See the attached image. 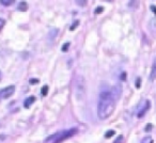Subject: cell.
<instances>
[{"label": "cell", "instance_id": "obj_14", "mask_svg": "<svg viewBox=\"0 0 156 143\" xmlns=\"http://www.w3.org/2000/svg\"><path fill=\"white\" fill-rule=\"evenodd\" d=\"M69 47H70V43H69V42H67V43H64L62 48H61V50H62L63 53H67V50H69Z\"/></svg>", "mask_w": 156, "mask_h": 143}, {"label": "cell", "instance_id": "obj_15", "mask_svg": "<svg viewBox=\"0 0 156 143\" xmlns=\"http://www.w3.org/2000/svg\"><path fill=\"white\" fill-rule=\"evenodd\" d=\"M123 142H124V137L119 136L116 140H114V142H113V143H123Z\"/></svg>", "mask_w": 156, "mask_h": 143}, {"label": "cell", "instance_id": "obj_8", "mask_svg": "<svg viewBox=\"0 0 156 143\" xmlns=\"http://www.w3.org/2000/svg\"><path fill=\"white\" fill-rule=\"evenodd\" d=\"M34 102H35V97L29 96L28 98L25 99V102H24V107H25V108H30V106H31Z\"/></svg>", "mask_w": 156, "mask_h": 143}, {"label": "cell", "instance_id": "obj_19", "mask_svg": "<svg viewBox=\"0 0 156 143\" xmlns=\"http://www.w3.org/2000/svg\"><path fill=\"white\" fill-rule=\"evenodd\" d=\"M78 25H79V21H78V20H76V21H74V23H73V25H72V26H71L70 29H71V30H72V31H73V30H74V28H75V27H77V26H78Z\"/></svg>", "mask_w": 156, "mask_h": 143}, {"label": "cell", "instance_id": "obj_2", "mask_svg": "<svg viewBox=\"0 0 156 143\" xmlns=\"http://www.w3.org/2000/svg\"><path fill=\"white\" fill-rule=\"evenodd\" d=\"M78 129L73 127V128H70V129H65V130H61V131H58V133H53L51 136H49L48 138L45 139L44 142L45 143H61L63 142L64 140L69 139L71 137H73L74 135H76Z\"/></svg>", "mask_w": 156, "mask_h": 143}, {"label": "cell", "instance_id": "obj_20", "mask_svg": "<svg viewBox=\"0 0 156 143\" xmlns=\"http://www.w3.org/2000/svg\"><path fill=\"white\" fill-rule=\"evenodd\" d=\"M125 79H126V73H125V72H123V73L121 74V80L124 81Z\"/></svg>", "mask_w": 156, "mask_h": 143}, {"label": "cell", "instance_id": "obj_13", "mask_svg": "<svg viewBox=\"0 0 156 143\" xmlns=\"http://www.w3.org/2000/svg\"><path fill=\"white\" fill-rule=\"evenodd\" d=\"M153 141H152V138L150 136H146V137H144L142 139V141H141V143H152Z\"/></svg>", "mask_w": 156, "mask_h": 143}, {"label": "cell", "instance_id": "obj_10", "mask_svg": "<svg viewBox=\"0 0 156 143\" xmlns=\"http://www.w3.org/2000/svg\"><path fill=\"white\" fill-rule=\"evenodd\" d=\"M15 1L14 0H0V4H2L4 7H9L11 4H13Z\"/></svg>", "mask_w": 156, "mask_h": 143}, {"label": "cell", "instance_id": "obj_4", "mask_svg": "<svg viewBox=\"0 0 156 143\" xmlns=\"http://www.w3.org/2000/svg\"><path fill=\"white\" fill-rule=\"evenodd\" d=\"M150 106H151L150 100H148V99L141 100L139 104V107H138V110H137V117H139V119L140 117H142L146 113V111L150 109Z\"/></svg>", "mask_w": 156, "mask_h": 143}, {"label": "cell", "instance_id": "obj_24", "mask_svg": "<svg viewBox=\"0 0 156 143\" xmlns=\"http://www.w3.org/2000/svg\"><path fill=\"white\" fill-rule=\"evenodd\" d=\"M76 3H78L79 6H83V4H86V1H78V0H77Z\"/></svg>", "mask_w": 156, "mask_h": 143}, {"label": "cell", "instance_id": "obj_7", "mask_svg": "<svg viewBox=\"0 0 156 143\" xmlns=\"http://www.w3.org/2000/svg\"><path fill=\"white\" fill-rule=\"evenodd\" d=\"M156 79V57L154 61H153V65H152V70H151V74H150V80L153 81V80Z\"/></svg>", "mask_w": 156, "mask_h": 143}, {"label": "cell", "instance_id": "obj_12", "mask_svg": "<svg viewBox=\"0 0 156 143\" xmlns=\"http://www.w3.org/2000/svg\"><path fill=\"white\" fill-rule=\"evenodd\" d=\"M114 133H114V130H108V131L105 133V138H106V139H109V138H111Z\"/></svg>", "mask_w": 156, "mask_h": 143}, {"label": "cell", "instance_id": "obj_18", "mask_svg": "<svg viewBox=\"0 0 156 143\" xmlns=\"http://www.w3.org/2000/svg\"><path fill=\"white\" fill-rule=\"evenodd\" d=\"M140 87H141V79H140V78H137V80H136V88H137V89H139Z\"/></svg>", "mask_w": 156, "mask_h": 143}, {"label": "cell", "instance_id": "obj_17", "mask_svg": "<svg viewBox=\"0 0 156 143\" xmlns=\"http://www.w3.org/2000/svg\"><path fill=\"white\" fill-rule=\"evenodd\" d=\"M104 11V8L103 7H97L96 9H95V11H94V13L95 14H100V13H102Z\"/></svg>", "mask_w": 156, "mask_h": 143}, {"label": "cell", "instance_id": "obj_22", "mask_svg": "<svg viewBox=\"0 0 156 143\" xmlns=\"http://www.w3.org/2000/svg\"><path fill=\"white\" fill-rule=\"evenodd\" d=\"M151 129H152V125H151V124H149V125L146 127V131H149V130H151Z\"/></svg>", "mask_w": 156, "mask_h": 143}, {"label": "cell", "instance_id": "obj_16", "mask_svg": "<svg viewBox=\"0 0 156 143\" xmlns=\"http://www.w3.org/2000/svg\"><path fill=\"white\" fill-rule=\"evenodd\" d=\"M6 25V19L4 18H0V31L2 30V28L4 27Z\"/></svg>", "mask_w": 156, "mask_h": 143}, {"label": "cell", "instance_id": "obj_6", "mask_svg": "<svg viewBox=\"0 0 156 143\" xmlns=\"http://www.w3.org/2000/svg\"><path fill=\"white\" fill-rule=\"evenodd\" d=\"M58 33H59V29H58V28H53V29H50L49 32H48V37H48V40L53 41L57 37Z\"/></svg>", "mask_w": 156, "mask_h": 143}, {"label": "cell", "instance_id": "obj_11", "mask_svg": "<svg viewBox=\"0 0 156 143\" xmlns=\"http://www.w3.org/2000/svg\"><path fill=\"white\" fill-rule=\"evenodd\" d=\"M41 94H42V96H46L47 94H48V86H44V87L42 88Z\"/></svg>", "mask_w": 156, "mask_h": 143}, {"label": "cell", "instance_id": "obj_23", "mask_svg": "<svg viewBox=\"0 0 156 143\" xmlns=\"http://www.w3.org/2000/svg\"><path fill=\"white\" fill-rule=\"evenodd\" d=\"M151 10L154 12V14L156 15V6H151Z\"/></svg>", "mask_w": 156, "mask_h": 143}, {"label": "cell", "instance_id": "obj_9", "mask_svg": "<svg viewBox=\"0 0 156 143\" xmlns=\"http://www.w3.org/2000/svg\"><path fill=\"white\" fill-rule=\"evenodd\" d=\"M28 9V6H27V2H20L17 7V10L20 11V12H25V11Z\"/></svg>", "mask_w": 156, "mask_h": 143}, {"label": "cell", "instance_id": "obj_25", "mask_svg": "<svg viewBox=\"0 0 156 143\" xmlns=\"http://www.w3.org/2000/svg\"><path fill=\"white\" fill-rule=\"evenodd\" d=\"M0 79H1V72H0Z\"/></svg>", "mask_w": 156, "mask_h": 143}, {"label": "cell", "instance_id": "obj_21", "mask_svg": "<svg viewBox=\"0 0 156 143\" xmlns=\"http://www.w3.org/2000/svg\"><path fill=\"white\" fill-rule=\"evenodd\" d=\"M30 83L31 84H37V83H39V79H30Z\"/></svg>", "mask_w": 156, "mask_h": 143}, {"label": "cell", "instance_id": "obj_3", "mask_svg": "<svg viewBox=\"0 0 156 143\" xmlns=\"http://www.w3.org/2000/svg\"><path fill=\"white\" fill-rule=\"evenodd\" d=\"M83 76L76 77L75 80V95H76L77 99H81L85 94V83H83Z\"/></svg>", "mask_w": 156, "mask_h": 143}, {"label": "cell", "instance_id": "obj_1", "mask_svg": "<svg viewBox=\"0 0 156 143\" xmlns=\"http://www.w3.org/2000/svg\"><path fill=\"white\" fill-rule=\"evenodd\" d=\"M116 98L111 90L102 91L98 96L97 103V117L100 120H106L112 114L116 104Z\"/></svg>", "mask_w": 156, "mask_h": 143}, {"label": "cell", "instance_id": "obj_5", "mask_svg": "<svg viewBox=\"0 0 156 143\" xmlns=\"http://www.w3.org/2000/svg\"><path fill=\"white\" fill-rule=\"evenodd\" d=\"M15 86H9L7 88H3L0 90V98L1 99H7L10 98L14 93H15Z\"/></svg>", "mask_w": 156, "mask_h": 143}]
</instances>
